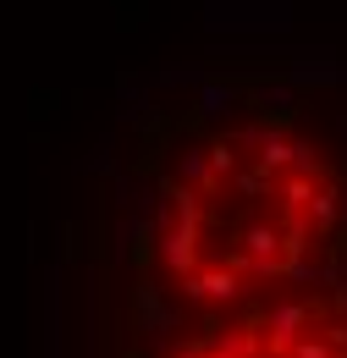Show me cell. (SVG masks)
Returning <instances> with one entry per match:
<instances>
[{"label":"cell","instance_id":"cell-1","mask_svg":"<svg viewBox=\"0 0 347 358\" xmlns=\"http://www.w3.org/2000/svg\"><path fill=\"white\" fill-rule=\"evenodd\" d=\"M160 259H166V270L171 275H193V265H199V231L193 226H160Z\"/></svg>","mask_w":347,"mask_h":358},{"label":"cell","instance_id":"cell-2","mask_svg":"<svg viewBox=\"0 0 347 358\" xmlns=\"http://www.w3.org/2000/svg\"><path fill=\"white\" fill-rule=\"evenodd\" d=\"M309 325H314V309L298 303V298H287V303H276V309H270V342L292 353V348L309 336Z\"/></svg>","mask_w":347,"mask_h":358},{"label":"cell","instance_id":"cell-3","mask_svg":"<svg viewBox=\"0 0 347 358\" xmlns=\"http://www.w3.org/2000/svg\"><path fill=\"white\" fill-rule=\"evenodd\" d=\"M215 28H287V6H210Z\"/></svg>","mask_w":347,"mask_h":358},{"label":"cell","instance_id":"cell-4","mask_svg":"<svg viewBox=\"0 0 347 358\" xmlns=\"http://www.w3.org/2000/svg\"><path fill=\"white\" fill-rule=\"evenodd\" d=\"M182 292L199 298V303H232V298L243 292V281H237L232 270H193V275L182 281Z\"/></svg>","mask_w":347,"mask_h":358},{"label":"cell","instance_id":"cell-5","mask_svg":"<svg viewBox=\"0 0 347 358\" xmlns=\"http://www.w3.org/2000/svg\"><path fill=\"white\" fill-rule=\"evenodd\" d=\"M314 182H320V177H298V171H292V177H281V182H276V193H281V204H287L292 215H304L309 204H314V193H320Z\"/></svg>","mask_w":347,"mask_h":358},{"label":"cell","instance_id":"cell-6","mask_svg":"<svg viewBox=\"0 0 347 358\" xmlns=\"http://www.w3.org/2000/svg\"><path fill=\"white\" fill-rule=\"evenodd\" d=\"M337 215H342V199H337V187H320V193H314V204L304 210L309 231H331V226H337Z\"/></svg>","mask_w":347,"mask_h":358},{"label":"cell","instance_id":"cell-7","mask_svg":"<svg viewBox=\"0 0 347 358\" xmlns=\"http://www.w3.org/2000/svg\"><path fill=\"white\" fill-rule=\"evenodd\" d=\"M232 105H237L232 83H204V89H199V116H226Z\"/></svg>","mask_w":347,"mask_h":358},{"label":"cell","instance_id":"cell-8","mask_svg":"<svg viewBox=\"0 0 347 358\" xmlns=\"http://www.w3.org/2000/svg\"><path fill=\"white\" fill-rule=\"evenodd\" d=\"M204 155H210V171H215V182L237 177V149H232V138H220V143H210Z\"/></svg>","mask_w":347,"mask_h":358},{"label":"cell","instance_id":"cell-9","mask_svg":"<svg viewBox=\"0 0 347 358\" xmlns=\"http://www.w3.org/2000/svg\"><path fill=\"white\" fill-rule=\"evenodd\" d=\"M292 358H337V348H331L325 336H304V342L292 348Z\"/></svg>","mask_w":347,"mask_h":358},{"label":"cell","instance_id":"cell-10","mask_svg":"<svg viewBox=\"0 0 347 358\" xmlns=\"http://www.w3.org/2000/svg\"><path fill=\"white\" fill-rule=\"evenodd\" d=\"M264 105H292V89H264Z\"/></svg>","mask_w":347,"mask_h":358},{"label":"cell","instance_id":"cell-11","mask_svg":"<svg viewBox=\"0 0 347 358\" xmlns=\"http://www.w3.org/2000/svg\"><path fill=\"white\" fill-rule=\"evenodd\" d=\"M342 127H347V122H342Z\"/></svg>","mask_w":347,"mask_h":358}]
</instances>
